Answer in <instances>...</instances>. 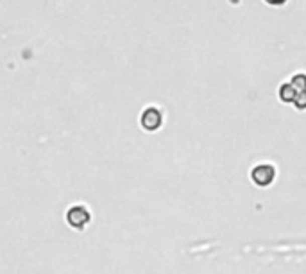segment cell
<instances>
[{
  "mask_svg": "<svg viewBox=\"0 0 306 274\" xmlns=\"http://www.w3.org/2000/svg\"><path fill=\"white\" fill-rule=\"evenodd\" d=\"M161 111L158 108H147L142 115V126L147 129V131H156L159 126H161Z\"/></svg>",
  "mask_w": 306,
  "mask_h": 274,
  "instance_id": "1",
  "label": "cell"
},
{
  "mask_svg": "<svg viewBox=\"0 0 306 274\" xmlns=\"http://www.w3.org/2000/svg\"><path fill=\"white\" fill-rule=\"evenodd\" d=\"M274 167L272 165H258L253 170V181L260 187H267V185L272 183L274 179Z\"/></svg>",
  "mask_w": 306,
  "mask_h": 274,
  "instance_id": "2",
  "label": "cell"
},
{
  "mask_svg": "<svg viewBox=\"0 0 306 274\" xmlns=\"http://www.w3.org/2000/svg\"><path fill=\"white\" fill-rule=\"evenodd\" d=\"M279 99H281L283 103H294L295 101V95H297V92H295V88L290 82H285V84L279 86V92H278Z\"/></svg>",
  "mask_w": 306,
  "mask_h": 274,
  "instance_id": "3",
  "label": "cell"
},
{
  "mask_svg": "<svg viewBox=\"0 0 306 274\" xmlns=\"http://www.w3.org/2000/svg\"><path fill=\"white\" fill-rule=\"evenodd\" d=\"M290 84L294 86L295 92H304L306 90V74H297L292 77Z\"/></svg>",
  "mask_w": 306,
  "mask_h": 274,
  "instance_id": "4",
  "label": "cell"
},
{
  "mask_svg": "<svg viewBox=\"0 0 306 274\" xmlns=\"http://www.w3.org/2000/svg\"><path fill=\"white\" fill-rule=\"evenodd\" d=\"M294 104H295V108H297V110H306V90L304 92H297Z\"/></svg>",
  "mask_w": 306,
  "mask_h": 274,
  "instance_id": "5",
  "label": "cell"
},
{
  "mask_svg": "<svg viewBox=\"0 0 306 274\" xmlns=\"http://www.w3.org/2000/svg\"><path fill=\"white\" fill-rule=\"evenodd\" d=\"M269 6H283L286 4V0H265Z\"/></svg>",
  "mask_w": 306,
  "mask_h": 274,
  "instance_id": "6",
  "label": "cell"
}]
</instances>
